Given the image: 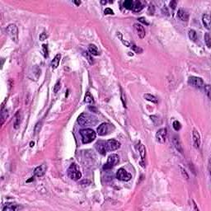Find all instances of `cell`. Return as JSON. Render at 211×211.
<instances>
[{"label": "cell", "instance_id": "d6a6232c", "mask_svg": "<svg viewBox=\"0 0 211 211\" xmlns=\"http://www.w3.org/2000/svg\"><path fill=\"white\" fill-rule=\"evenodd\" d=\"M104 13H105L106 15H113L114 14V12L112 11V9H111L110 8H106Z\"/></svg>", "mask_w": 211, "mask_h": 211}, {"label": "cell", "instance_id": "7a4b0ae2", "mask_svg": "<svg viewBox=\"0 0 211 211\" xmlns=\"http://www.w3.org/2000/svg\"><path fill=\"white\" fill-rule=\"evenodd\" d=\"M78 123L81 126H85L88 125H94L97 123V118L88 113L81 114L78 118Z\"/></svg>", "mask_w": 211, "mask_h": 211}, {"label": "cell", "instance_id": "9a60e30c", "mask_svg": "<svg viewBox=\"0 0 211 211\" xmlns=\"http://www.w3.org/2000/svg\"><path fill=\"white\" fill-rule=\"evenodd\" d=\"M22 207L16 204H13V203H7L4 207L2 209L3 211H16L18 210H21Z\"/></svg>", "mask_w": 211, "mask_h": 211}, {"label": "cell", "instance_id": "ffe728a7", "mask_svg": "<svg viewBox=\"0 0 211 211\" xmlns=\"http://www.w3.org/2000/svg\"><path fill=\"white\" fill-rule=\"evenodd\" d=\"M202 22H203L204 27L207 30H210V16L209 14H204L202 16Z\"/></svg>", "mask_w": 211, "mask_h": 211}, {"label": "cell", "instance_id": "5bb4252c", "mask_svg": "<svg viewBox=\"0 0 211 211\" xmlns=\"http://www.w3.org/2000/svg\"><path fill=\"white\" fill-rule=\"evenodd\" d=\"M46 169H47V167L45 164H42L41 166L37 167L35 171H34V173H35V176L38 177H41L45 175V171H46Z\"/></svg>", "mask_w": 211, "mask_h": 211}, {"label": "cell", "instance_id": "44dd1931", "mask_svg": "<svg viewBox=\"0 0 211 211\" xmlns=\"http://www.w3.org/2000/svg\"><path fill=\"white\" fill-rule=\"evenodd\" d=\"M60 59H61V55L60 54H58V55H55V57L54 58V59L51 61V64H50V66H51L52 69H55L58 68V66L59 65Z\"/></svg>", "mask_w": 211, "mask_h": 211}, {"label": "cell", "instance_id": "4dcf8cb0", "mask_svg": "<svg viewBox=\"0 0 211 211\" xmlns=\"http://www.w3.org/2000/svg\"><path fill=\"white\" fill-rule=\"evenodd\" d=\"M47 37H48V35H47L46 33L42 32L41 33V35H40V36H39V39H40V41H45V40H46Z\"/></svg>", "mask_w": 211, "mask_h": 211}, {"label": "cell", "instance_id": "b9f144b4", "mask_svg": "<svg viewBox=\"0 0 211 211\" xmlns=\"http://www.w3.org/2000/svg\"><path fill=\"white\" fill-rule=\"evenodd\" d=\"M30 146H31V147L34 146V143H32H32H31V145H30Z\"/></svg>", "mask_w": 211, "mask_h": 211}, {"label": "cell", "instance_id": "9c48e42d", "mask_svg": "<svg viewBox=\"0 0 211 211\" xmlns=\"http://www.w3.org/2000/svg\"><path fill=\"white\" fill-rule=\"evenodd\" d=\"M167 136V130L166 128H162V129L158 130L156 134L157 141L160 144H164L166 142Z\"/></svg>", "mask_w": 211, "mask_h": 211}, {"label": "cell", "instance_id": "f546056e", "mask_svg": "<svg viewBox=\"0 0 211 211\" xmlns=\"http://www.w3.org/2000/svg\"><path fill=\"white\" fill-rule=\"evenodd\" d=\"M83 55H84L85 57L87 58V59H88V61L89 62L90 65H92V64H93V60H92V56L90 55L91 54L86 51V52H83Z\"/></svg>", "mask_w": 211, "mask_h": 211}, {"label": "cell", "instance_id": "d4e9b609", "mask_svg": "<svg viewBox=\"0 0 211 211\" xmlns=\"http://www.w3.org/2000/svg\"><path fill=\"white\" fill-rule=\"evenodd\" d=\"M123 6H124V8H126V9L132 10V9H133V7H134V1H131V0H126V1H125V2H124Z\"/></svg>", "mask_w": 211, "mask_h": 211}, {"label": "cell", "instance_id": "ab89813d", "mask_svg": "<svg viewBox=\"0 0 211 211\" xmlns=\"http://www.w3.org/2000/svg\"><path fill=\"white\" fill-rule=\"evenodd\" d=\"M181 173H182V175H183V177H186V179L189 178V177H188V175H187V171L184 170L182 167H181Z\"/></svg>", "mask_w": 211, "mask_h": 211}, {"label": "cell", "instance_id": "ac0fdd59", "mask_svg": "<svg viewBox=\"0 0 211 211\" xmlns=\"http://www.w3.org/2000/svg\"><path fill=\"white\" fill-rule=\"evenodd\" d=\"M173 144L176 147L177 150L178 151L179 153L181 154H183V148L181 146V141H180V138L177 136H174L173 138Z\"/></svg>", "mask_w": 211, "mask_h": 211}, {"label": "cell", "instance_id": "484cf974", "mask_svg": "<svg viewBox=\"0 0 211 211\" xmlns=\"http://www.w3.org/2000/svg\"><path fill=\"white\" fill-rule=\"evenodd\" d=\"M93 102V98L92 96V94L89 92H87L85 94V98H84V102L85 103H92Z\"/></svg>", "mask_w": 211, "mask_h": 211}, {"label": "cell", "instance_id": "8fae6325", "mask_svg": "<svg viewBox=\"0 0 211 211\" xmlns=\"http://www.w3.org/2000/svg\"><path fill=\"white\" fill-rule=\"evenodd\" d=\"M134 29L135 31V32L137 33L139 38L144 39L145 36V30L144 28V26L139 23H135L134 24Z\"/></svg>", "mask_w": 211, "mask_h": 211}, {"label": "cell", "instance_id": "e0dca14e", "mask_svg": "<svg viewBox=\"0 0 211 211\" xmlns=\"http://www.w3.org/2000/svg\"><path fill=\"white\" fill-rule=\"evenodd\" d=\"M177 16L180 20L183 21V22H187L189 19V14L187 11L183 8H180L177 12Z\"/></svg>", "mask_w": 211, "mask_h": 211}, {"label": "cell", "instance_id": "74e56055", "mask_svg": "<svg viewBox=\"0 0 211 211\" xmlns=\"http://www.w3.org/2000/svg\"><path fill=\"white\" fill-rule=\"evenodd\" d=\"M205 91H206V93H207L208 98H210V85L205 86Z\"/></svg>", "mask_w": 211, "mask_h": 211}, {"label": "cell", "instance_id": "7c38bea8", "mask_svg": "<svg viewBox=\"0 0 211 211\" xmlns=\"http://www.w3.org/2000/svg\"><path fill=\"white\" fill-rule=\"evenodd\" d=\"M192 138H193V144L195 148H200V136L198 131L194 129L192 132Z\"/></svg>", "mask_w": 211, "mask_h": 211}, {"label": "cell", "instance_id": "5b68a950", "mask_svg": "<svg viewBox=\"0 0 211 211\" xmlns=\"http://www.w3.org/2000/svg\"><path fill=\"white\" fill-rule=\"evenodd\" d=\"M120 161V158L119 156L115 154L110 155L107 158V162L105 165L103 166V169L105 170H108V169H111L113 167H115Z\"/></svg>", "mask_w": 211, "mask_h": 211}, {"label": "cell", "instance_id": "ba28073f", "mask_svg": "<svg viewBox=\"0 0 211 211\" xmlns=\"http://www.w3.org/2000/svg\"><path fill=\"white\" fill-rule=\"evenodd\" d=\"M121 147V144L115 139H110L106 141V152L115 151Z\"/></svg>", "mask_w": 211, "mask_h": 211}, {"label": "cell", "instance_id": "603a6c76", "mask_svg": "<svg viewBox=\"0 0 211 211\" xmlns=\"http://www.w3.org/2000/svg\"><path fill=\"white\" fill-rule=\"evenodd\" d=\"M144 98L145 100H147V101H148V102H151L152 103H155V104L158 103V99L155 98L154 96L151 95V94H148V93L144 94Z\"/></svg>", "mask_w": 211, "mask_h": 211}, {"label": "cell", "instance_id": "f1b7e54d", "mask_svg": "<svg viewBox=\"0 0 211 211\" xmlns=\"http://www.w3.org/2000/svg\"><path fill=\"white\" fill-rule=\"evenodd\" d=\"M172 126H173V129L176 130V131H178L181 128V123L178 121H175L173 122Z\"/></svg>", "mask_w": 211, "mask_h": 211}, {"label": "cell", "instance_id": "836d02e7", "mask_svg": "<svg viewBox=\"0 0 211 211\" xmlns=\"http://www.w3.org/2000/svg\"><path fill=\"white\" fill-rule=\"evenodd\" d=\"M43 51H44V56L48 57V48L46 45H43Z\"/></svg>", "mask_w": 211, "mask_h": 211}, {"label": "cell", "instance_id": "4fadbf2b", "mask_svg": "<svg viewBox=\"0 0 211 211\" xmlns=\"http://www.w3.org/2000/svg\"><path fill=\"white\" fill-rule=\"evenodd\" d=\"M95 147L97 148V150L98 151L99 154H101L102 155H106V154L107 153L106 152V141L103 140H99L96 143Z\"/></svg>", "mask_w": 211, "mask_h": 211}, {"label": "cell", "instance_id": "83f0119b", "mask_svg": "<svg viewBox=\"0 0 211 211\" xmlns=\"http://www.w3.org/2000/svg\"><path fill=\"white\" fill-rule=\"evenodd\" d=\"M210 33L207 32L205 33V35H204V42H205V44H206V45H207V47L208 48H210L211 46V43H210Z\"/></svg>", "mask_w": 211, "mask_h": 211}, {"label": "cell", "instance_id": "d590c367", "mask_svg": "<svg viewBox=\"0 0 211 211\" xmlns=\"http://www.w3.org/2000/svg\"><path fill=\"white\" fill-rule=\"evenodd\" d=\"M138 20V22H142V23H144V24L148 25V22H147L146 19H145L144 17H139Z\"/></svg>", "mask_w": 211, "mask_h": 211}, {"label": "cell", "instance_id": "d6986e66", "mask_svg": "<svg viewBox=\"0 0 211 211\" xmlns=\"http://www.w3.org/2000/svg\"><path fill=\"white\" fill-rule=\"evenodd\" d=\"M144 8V4L142 2H140V1H134V7H133L132 10L135 13L140 12Z\"/></svg>", "mask_w": 211, "mask_h": 211}, {"label": "cell", "instance_id": "4316f807", "mask_svg": "<svg viewBox=\"0 0 211 211\" xmlns=\"http://www.w3.org/2000/svg\"><path fill=\"white\" fill-rule=\"evenodd\" d=\"M21 116H20V112L18 111V113L16 114V116H15V122H14V127L15 129H17L20 125V123H21Z\"/></svg>", "mask_w": 211, "mask_h": 211}, {"label": "cell", "instance_id": "30bf717a", "mask_svg": "<svg viewBox=\"0 0 211 211\" xmlns=\"http://www.w3.org/2000/svg\"><path fill=\"white\" fill-rule=\"evenodd\" d=\"M111 129V125L107 124V123H102V125H100L98 128V134L100 136H104L110 133Z\"/></svg>", "mask_w": 211, "mask_h": 211}, {"label": "cell", "instance_id": "3957f363", "mask_svg": "<svg viewBox=\"0 0 211 211\" xmlns=\"http://www.w3.org/2000/svg\"><path fill=\"white\" fill-rule=\"evenodd\" d=\"M67 174H68L69 177L73 181H78L82 177L81 171L79 170V168L78 167L76 163H73L70 165V167L67 170Z\"/></svg>", "mask_w": 211, "mask_h": 211}, {"label": "cell", "instance_id": "8d00e7d4", "mask_svg": "<svg viewBox=\"0 0 211 211\" xmlns=\"http://www.w3.org/2000/svg\"><path fill=\"white\" fill-rule=\"evenodd\" d=\"M121 100L122 102H123V105L125 107H126V101H125V95H124V92L121 91Z\"/></svg>", "mask_w": 211, "mask_h": 211}, {"label": "cell", "instance_id": "e575fe53", "mask_svg": "<svg viewBox=\"0 0 211 211\" xmlns=\"http://www.w3.org/2000/svg\"><path fill=\"white\" fill-rule=\"evenodd\" d=\"M131 47H132V49H134V50H135V52H137L138 54H140V53H141V52L143 51V50H142V49H140V48H138V47H137V46H135V45H132Z\"/></svg>", "mask_w": 211, "mask_h": 211}, {"label": "cell", "instance_id": "1f68e13d", "mask_svg": "<svg viewBox=\"0 0 211 211\" xmlns=\"http://www.w3.org/2000/svg\"><path fill=\"white\" fill-rule=\"evenodd\" d=\"M60 89V81H58L55 83V88H54V92L55 93H57L58 92V91Z\"/></svg>", "mask_w": 211, "mask_h": 211}, {"label": "cell", "instance_id": "cb8c5ba5", "mask_svg": "<svg viewBox=\"0 0 211 211\" xmlns=\"http://www.w3.org/2000/svg\"><path fill=\"white\" fill-rule=\"evenodd\" d=\"M188 36H189V38L191 39V41H194V42L197 41V33L195 30L191 29L188 32Z\"/></svg>", "mask_w": 211, "mask_h": 211}, {"label": "cell", "instance_id": "60d3db41", "mask_svg": "<svg viewBox=\"0 0 211 211\" xmlns=\"http://www.w3.org/2000/svg\"><path fill=\"white\" fill-rule=\"evenodd\" d=\"M74 3H75L76 5H78H78H80V4H81V2H80V1H79V2H78V1H74Z\"/></svg>", "mask_w": 211, "mask_h": 211}, {"label": "cell", "instance_id": "8992f818", "mask_svg": "<svg viewBox=\"0 0 211 211\" xmlns=\"http://www.w3.org/2000/svg\"><path fill=\"white\" fill-rule=\"evenodd\" d=\"M188 83H189V85H191V87L195 88H202L204 86V82L203 79L201 78L195 77V76L190 77L188 79Z\"/></svg>", "mask_w": 211, "mask_h": 211}, {"label": "cell", "instance_id": "277c9868", "mask_svg": "<svg viewBox=\"0 0 211 211\" xmlns=\"http://www.w3.org/2000/svg\"><path fill=\"white\" fill-rule=\"evenodd\" d=\"M6 32L8 33V35L11 37V39L14 42H17L18 40V29L16 24H9L6 28Z\"/></svg>", "mask_w": 211, "mask_h": 211}, {"label": "cell", "instance_id": "7402d4cb", "mask_svg": "<svg viewBox=\"0 0 211 211\" xmlns=\"http://www.w3.org/2000/svg\"><path fill=\"white\" fill-rule=\"evenodd\" d=\"M88 51H89V53L92 55L98 56V55H100L98 47H97L95 45H92V44L89 45V46H88Z\"/></svg>", "mask_w": 211, "mask_h": 211}, {"label": "cell", "instance_id": "f35d334b", "mask_svg": "<svg viewBox=\"0 0 211 211\" xmlns=\"http://www.w3.org/2000/svg\"><path fill=\"white\" fill-rule=\"evenodd\" d=\"M169 6H170L171 8L175 9L176 7H177V2H176V1H171L170 3V4H169Z\"/></svg>", "mask_w": 211, "mask_h": 211}, {"label": "cell", "instance_id": "52a82bcc", "mask_svg": "<svg viewBox=\"0 0 211 211\" xmlns=\"http://www.w3.org/2000/svg\"><path fill=\"white\" fill-rule=\"evenodd\" d=\"M116 178L122 181H128L132 178V176L125 169L120 168L116 172Z\"/></svg>", "mask_w": 211, "mask_h": 211}, {"label": "cell", "instance_id": "6da1fadb", "mask_svg": "<svg viewBox=\"0 0 211 211\" xmlns=\"http://www.w3.org/2000/svg\"><path fill=\"white\" fill-rule=\"evenodd\" d=\"M80 135H81L82 141L83 144H90L97 137L96 132L92 129L81 130H80Z\"/></svg>", "mask_w": 211, "mask_h": 211}, {"label": "cell", "instance_id": "2e32d148", "mask_svg": "<svg viewBox=\"0 0 211 211\" xmlns=\"http://www.w3.org/2000/svg\"><path fill=\"white\" fill-rule=\"evenodd\" d=\"M138 151H139V154H140V157H141V162H139L141 167H145L144 166V158H145V154H146V151H145V148L144 146V144H142L141 143H139V145H138Z\"/></svg>", "mask_w": 211, "mask_h": 211}]
</instances>
